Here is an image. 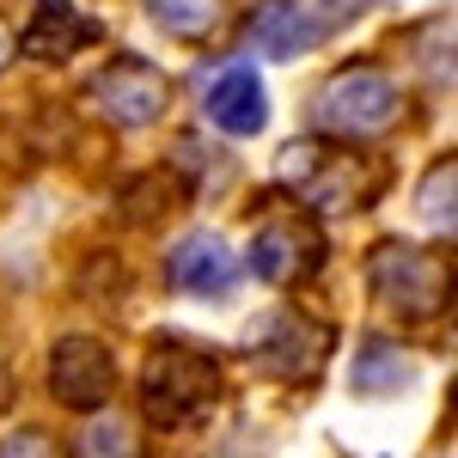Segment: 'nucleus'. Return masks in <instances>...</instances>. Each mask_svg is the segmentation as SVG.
Instances as JSON below:
<instances>
[{
    "instance_id": "obj_1",
    "label": "nucleus",
    "mask_w": 458,
    "mask_h": 458,
    "mask_svg": "<svg viewBox=\"0 0 458 458\" xmlns=\"http://www.w3.org/2000/svg\"><path fill=\"white\" fill-rule=\"evenodd\" d=\"M276 172H282V190L293 196V208H318V214L367 208V202L379 196V177H386L379 159H367V153L349 147V141H324V135L287 147Z\"/></svg>"
},
{
    "instance_id": "obj_2",
    "label": "nucleus",
    "mask_w": 458,
    "mask_h": 458,
    "mask_svg": "<svg viewBox=\"0 0 458 458\" xmlns=\"http://www.w3.org/2000/svg\"><path fill=\"white\" fill-rule=\"evenodd\" d=\"M226 391V373L208 349L183 343V336H159L141 360V410L153 428H190L202 422Z\"/></svg>"
},
{
    "instance_id": "obj_3",
    "label": "nucleus",
    "mask_w": 458,
    "mask_h": 458,
    "mask_svg": "<svg viewBox=\"0 0 458 458\" xmlns=\"http://www.w3.org/2000/svg\"><path fill=\"white\" fill-rule=\"evenodd\" d=\"M397 105H403V92H397V80L386 68H373V62H354V68L330 73L324 86H318L312 98V123L324 141H367V135H386L391 123H397Z\"/></svg>"
},
{
    "instance_id": "obj_4",
    "label": "nucleus",
    "mask_w": 458,
    "mask_h": 458,
    "mask_svg": "<svg viewBox=\"0 0 458 458\" xmlns=\"http://www.w3.org/2000/svg\"><path fill=\"white\" fill-rule=\"evenodd\" d=\"M367 287L379 293V306H391L397 318H434L453 287H446V263L434 250L410 245V239H386L367 257Z\"/></svg>"
},
{
    "instance_id": "obj_5",
    "label": "nucleus",
    "mask_w": 458,
    "mask_h": 458,
    "mask_svg": "<svg viewBox=\"0 0 458 458\" xmlns=\"http://www.w3.org/2000/svg\"><path fill=\"white\" fill-rule=\"evenodd\" d=\"M324 269V239L300 208H263L250 226V276L269 287H300Z\"/></svg>"
},
{
    "instance_id": "obj_6",
    "label": "nucleus",
    "mask_w": 458,
    "mask_h": 458,
    "mask_svg": "<svg viewBox=\"0 0 458 458\" xmlns=\"http://www.w3.org/2000/svg\"><path fill=\"white\" fill-rule=\"evenodd\" d=\"M330 349H336L330 324L293 312V306L257 318V336H245V354L263 373H276V379H318L324 360H330Z\"/></svg>"
},
{
    "instance_id": "obj_7",
    "label": "nucleus",
    "mask_w": 458,
    "mask_h": 458,
    "mask_svg": "<svg viewBox=\"0 0 458 458\" xmlns=\"http://www.w3.org/2000/svg\"><path fill=\"white\" fill-rule=\"evenodd\" d=\"M92 105L105 110L116 129H147L172 105V80L153 68L147 55H110L92 80Z\"/></svg>"
},
{
    "instance_id": "obj_8",
    "label": "nucleus",
    "mask_w": 458,
    "mask_h": 458,
    "mask_svg": "<svg viewBox=\"0 0 458 458\" xmlns=\"http://www.w3.org/2000/svg\"><path fill=\"white\" fill-rule=\"evenodd\" d=\"M110 391H116V354H110L98 336L73 330V336H62V343L49 349V397H55V403L92 416V410L110 403Z\"/></svg>"
},
{
    "instance_id": "obj_9",
    "label": "nucleus",
    "mask_w": 458,
    "mask_h": 458,
    "mask_svg": "<svg viewBox=\"0 0 458 458\" xmlns=\"http://www.w3.org/2000/svg\"><path fill=\"white\" fill-rule=\"evenodd\" d=\"M202 116H208L220 135H257L263 123H269V92H263V80L250 62H233V68H220L202 86Z\"/></svg>"
},
{
    "instance_id": "obj_10",
    "label": "nucleus",
    "mask_w": 458,
    "mask_h": 458,
    "mask_svg": "<svg viewBox=\"0 0 458 458\" xmlns=\"http://www.w3.org/2000/svg\"><path fill=\"white\" fill-rule=\"evenodd\" d=\"M239 276V257L220 233H190L172 245V263H165V282L177 293H202V300H220Z\"/></svg>"
},
{
    "instance_id": "obj_11",
    "label": "nucleus",
    "mask_w": 458,
    "mask_h": 458,
    "mask_svg": "<svg viewBox=\"0 0 458 458\" xmlns=\"http://www.w3.org/2000/svg\"><path fill=\"white\" fill-rule=\"evenodd\" d=\"M98 37H105V25L86 19L73 0H43L31 13V25H25V37H19V49H25L31 62H68V55H80V49L98 43Z\"/></svg>"
},
{
    "instance_id": "obj_12",
    "label": "nucleus",
    "mask_w": 458,
    "mask_h": 458,
    "mask_svg": "<svg viewBox=\"0 0 458 458\" xmlns=\"http://www.w3.org/2000/svg\"><path fill=\"white\" fill-rule=\"evenodd\" d=\"M403 379H410V354L386 336H367L360 354H354V391L379 397V391H403Z\"/></svg>"
},
{
    "instance_id": "obj_13",
    "label": "nucleus",
    "mask_w": 458,
    "mask_h": 458,
    "mask_svg": "<svg viewBox=\"0 0 458 458\" xmlns=\"http://www.w3.org/2000/svg\"><path fill=\"white\" fill-rule=\"evenodd\" d=\"M453 183H458V159L446 153V159H434V165H428L422 196H416L422 220L434 226V233H446V239H453V220H458V196H453Z\"/></svg>"
},
{
    "instance_id": "obj_14",
    "label": "nucleus",
    "mask_w": 458,
    "mask_h": 458,
    "mask_svg": "<svg viewBox=\"0 0 458 458\" xmlns=\"http://www.w3.org/2000/svg\"><path fill=\"white\" fill-rule=\"evenodd\" d=\"M226 0H147L153 25H165L172 37H208Z\"/></svg>"
},
{
    "instance_id": "obj_15",
    "label": "nucleus",
    "mask_w": 458,
    "mask_h": 458,
    "mask_svg": "<svg viewBox=\"0 0 458 458\" xmlns=\"http://www.w3.org/2000/svg\"><path fill=\"white\" fill-rule=\"evenodd\" d=\"M80 458H147V453H141V434L123 422V416H105V422L86 428V440H80Z\"/></svg>"
},
{
    "instance_id": "obj_16",
    "label": "nucleus",
    "mask_w": 458,
    "mask_h": 458,
    "mask_svg": "<svg viewBox=\"0 0 458 458\" xmlns=\"http://www.w3.org/2000/svg\"><path fill=\"white\" fill-rule=\"evenodd\" d=\"M0 458H68V446L49 428H19V434L0 440Z\"/></svg>"
},
{
    "instance_id": "obj_17",
    "label": "nucleus",
    "mask_w": 458,
    "mask_h": 458,
    "mask_svg": "<svg viewBox=\"0 0 458 458\" xmlns=\"http://www.w3.org/2000/svg\"><path fill=\"white\" fill-rule=\"evenodd\" d=\"M13 55H19V37L6 31V19H0V73L13 68Z\"/></svg>"
}]
</instances>
